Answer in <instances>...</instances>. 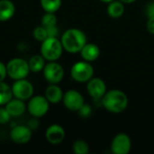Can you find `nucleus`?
I'll use <instances>...</instances> for the list:
<instances>
[{
  "label": "nucleus",
  "mask_w": 154,
  "mask_h": 154,
  "mask_svg": "<svg viewBox=\"0 0 154 154\" xmlns=\"http://www.w3.org/2000/svg\"><path fill=\"white\" fill-rule=\"evenodd\" d=\"M11 117L12 116L9 115L5 107H0V124L1 125H5L6 123H8Z\"/></svg>",
  "instance_id": "393cba45"
},
{
  "label": "nucleus",
  "mask_w": 154,
  "mask_h": 154,
  "mask_svg": "<svg viewBox=\"0 0 154 154\" xmlns=\"http://www.w3.org/2000/svg\"><path fill=\"white\" fill-rule=\"evenodd\" d=\"M48 32L49 37H57L59 34V29L57 28V25H52L49 27H45Z\"/></svg>",
  "instance_id": "bb28decb"
},
{
  "label": "nucleus",
  "mask_w": 154,
  "mask_h": 154,
  "mask_svg": "<svg viewBox=\"0 0 154 154\" xmlns=\"http://www.w3.org/2000/svg\"><path fill=\"white\" fill-rule=\"evenodd\" d=\"M101 102L106 111L113 114H120L127 108L129 100L124 91L120 89H111L106 91Z\"/></svg>",
  "instance_id": "f257e3e1"
},
{
  "label": "nucleus",
  "mask_w": 154,
  "mask_h": 154,
  "mask_svg": "<svg viewBox=\"0 0 154 154\" xmlns=\"http://www.w3.org/2000/svg\"><path fill=\"white\" fill-rule=\"evenodd\" d=\"M15 13V5L11 0H0V22L11 19Z\"/></svg>",
  "instance_id": "f3484780"
},
{
  "label": "nucleus",
  "mask_w": 154,
  "mask_h": 154,
  "mask_svg": "<svg viewBox=\"0 0 154 154\" xmlns=\"http://www.w3.org/2000/svg\"><path fill=\"white\" fill-rule=\"evenodd\" d=\"M62 102L67 109L73 112H78L80 107L85 104L83 96L79 91L74 89L68 90L64 93Z\"/></svg>",
  "instance_id": "1a4fd4ad"
},
{
  "label": "nucleus",
  "mask_w": 154,
  "mask_h": 154,
  "mask_svg": "<svg viewBox=\"0 0 154 154\" xmlns=\"http://www.w3.org/2000/svg\"><path fill=\"white\" fill-rule=\"evenodd\" d=\"M6 75H7L6 66L2 61H0V81H4Z\"/></svg>",
  "instance_id": "c85d7f7f"
},
{
  "label": "nucleus",
  "mask_w": 154,
  "mask_h": 154,
  "mask_svg": "<svg viewBox=\"0 0 154 154\" xmlns=\"http://www.w3.org/2000/svg\"><path fill=\"white\" fill-rule=\"evenodd\" d=\"M6 71L7 75L14 79H25L30 73V68L28 61L21 58H14L8 61L6 64Z\"/></svg>",
  "instance_id": "20e7f679"
},
{
  "label": "nucleus",
  "mask_w": 154,
  "mask_h": 154,
  "mask_svg": "<svg viewBox=\"0 0 154 154\" xmlns=\"http://www.w3.org/2000/svg\"><path fill=\"white\" fill-rule=\"evenodd\" d=\"M87 90L92 98L99 100L102 99L106 93V85L100 78H92L87 82Z\"/></svg>",
  "instance_id": "9b49d317"
},
{
  "label": "nucleus",
  "mask_w": 154,
  "mask_h": 154,
  "mask_svg": "<svg viewBox=\"0 0 154 154\" xmlns=\"http://www.w3.org/2000/svg\"><path fill=\"white\" fill-rule=\"evenodd\" d=\"M28 64L32 72H40L45 66V59L42 55H33L28 60Z\"/></svg>",
  "instance_id": "6ab92c4d"
},
{
  "label": "nucleus",
  "mask_w": 154,
  "mask_h": 154,
  "mask_svg": "<svg viewBox=\"0 0 154 154\" xmlns=\"http://www.w3.org/2000/svg\"><path fill=\"white\" fill-rule=\"evenodd\" d=\"M27 126H28L31 130L37 129L38 126H39V122H38V120H37V117H33L32 119H31V120L28 122Z\"/></svg>",
  "instance_id": "c756f323"
},
{
  "label": "nucleus",
  "mask_w": 154,
  "mask_h": 154,
  "mask_svg": "<svg viewBox=\"0 0 154 154\" xmlns=\"http://www.w3.org/2000/svg\"><path fill=\"white\" fill-rule=\"evenodd\" d=\"M63 49L69 53L80 52L81 49L87 43V36L83 31L77 28L66 30L60 38Z\"/></svg>",
  "instance_id": "f03ea898"
},
{
  "label": "nucleus",
  "mask_w": 154,
  "mask_h": 154,
  "mask_svg": "<svg viewBox=\"0 0 154 154\" xmlns=\"http://www.w3.org/2000/svg\"><path fill=\"white\" fill-rule=\"evenodd\" d=\"M63 46L57 37H48L41 45V55L48 61H55L60 58L63 52Z\"/></svg>",
  "instance_id": "7ed1b4c3"
},
{
  "label": "nucleus",
  "mask_w": 154,
  "mask_h": 154,
  "mask_svg": "<svg viewBox=\"0 0 154 154\" xmlns=\"http://www.w3.org/2000/svg\"><path fill=\"white\" fill-rule=\"evenodd\" d=\"M11 88L13 96L15 98L23 101L30 99L33 95V86L30 81L26 80L25 79L15 80Z\"/></svg>",
  "instance_id": "6e6552de"
},
{
  "label": "nucleus",
  "mask_w": 154,
  "mask_h": 154,
  "mask_svg": "<svg viewBox=\"0 0 154 154\" xmlns=\"http://www.w3.org/2000/svg\"><path fill=\"white\" fill-rule=\"evenodd\" d=\"M93 75L94 69L90 62L86 60L78 61L74 63L70 69L71 78L79 83L88 82L90 79L93 78Z\"/></svg>",
  "instance_id": "39448f33"
},
{
  "label": "nucleus",
  "mask_w": 154,
  "mask_h": 154,
  "mask_svg": "<svg viewBox=\"0 0 154 154\" xmlns=\"http://www.w3.org/2000/svg\"><path fill=\"white\" fill-rule=\"evenodd\" d=\"M42 25L44 27H49L52 25H57V17L55 13H45L42 18Z\"/></svg>",
  "instance_id": "5701e85b"
},
{
  "label": "nucleus",
  "mask_w": 154,
  "mask_h": 154,
  "mask_svg": "<svg viewBox=\"0 0 154 154\" xmlns=\"http://www.w3.org/2000/svg\"><path fill=\"white\" fill-rule=\"evenodd\" d=\"M32 35H33V38L35 40H37L38 42H43L46 38L49 37L46 28L44 26H42V25L36 27L32 32Z\"/></svg>",
  "instance_id": "b1692460"
},
{
  "label": "nucleus",
  "mask_w": 154,
  "mask_h": 154,
  "mask_svg": "<svg viewBox=\"0 0 154 154\" xmlns=\"http://www.w3.org/2000/svg\"><path fill=\"white\" fill-rule=\"evenodd\" d=\"M45 137L50 143L59 144L62 143L65 138V130L60 125H51L47 128Z\"/></svg>",
  "instance_id": "ddd939ff"
},
{
  "label": "nucleus",
  "mask_w": 154,
  "mask_h": 154,
  "mask_svg": "<svg viewBox=\"0 0 154 154\" xmlns=\"http://www.w3.org/2000/svg\"><path fill=\"white\" fill-rule=\"evenodd\" d=\"M12 97V88H10L6 83L0 81V106H5V104L10 101Z\"/></svg>",
  "instance_id": "aec40b11"
},
{
  "label": "nucleus",
  "mask_w": 154,
  "mask_h": 154,
  "mask_svg": "<svg viewBox=\"0 0 154 154\" xmlns=\"http://www.w3.org/2000/svg\"><path fill=\"white\" fill-rule=\"evenodd\" d=\"M50 107V102L45 97L37 95L32 97L28 102V111L30 115L33 117H42L45 116Z\"/></svg>",
  "instance_id": "423d86ee"
},
{
  "label": "nucleus",
  "mask_w": 154,
  "mask_h": 154,
  "mask_svg": "<svg viewBox=\"0 0 154 154\" xmlns=\"http://www.w3.org/2000/svg\"><path fill=\"white\" fill-rule=\"evenodd\" d=\"M42 70L44 79L50 84H59L64 78V69L56 60L49 61Z\"/></svg>",
  "instance_id": "0eeeda50"
},
{
  "label": "nucleus",
  "mask_w": 154,
  "mask_h": 154,
  "mask_svg": "<svg viewBox=\"0 0 154 154\" xmlns=\"http://www.w3.org/2000/svg\"><path fill=\"white\" fill-rule=\"evenodd\" d=\"M63 91L58 84H51L45 90V97L51 104H57L63 98Z\"/></svg>",
  "instance_id": "dca6fc26"
},
{
  "label": "nucleus",
  "mask_w": 154,
  "mask_h": 154,
  "mask_svg": "<svg viewBox=\"0 0 154 154\" xmlns=\"http://www.w3.org/2000/svg\"><path fill=\"white\" fill-rule=\"evenodd\" d=\"M100 1L103 2V3H110V2H112L114 0H100Z\"/></svg>",
  "instance_id": "473e14b6"
},
{
  "label": "nucleus",
  "mask_w": 154,
  "mask_h": 154,
  "mask_svg": "<svg viewBox=\"0 0 154 154\" xmlns=\"http://www.w3.org/2000/svg\"><path fill=\"white\" fill-rule=\"evenodd\" d=\"M107 14L111 18H120L125 14V4L120 0H114L108 3Z\"/></svg>",
  "instance_id": "a211bd4d"
},
{
  "label": "nucleus",
  "mask_w": 154,
  "mask_h": 154,
  "mask_svg": "<svg viewBox=\"0 0 154 154\" xmlns=\"http://www.w3.org/2000/svg\"><path fill=\"white\" fill-rule=\"evenodd\" d=\"M132 148V141L126 134H116L111 143V151L115 154H128Z\"/></svg>",
  "instance_id": "9d476101"
},
{
  "label": "nucleus",
  "mask_w": 154,
  "mask_h": 154,
  "mask_svg": "<svg viewBox=\"0 0 154 154\" xmlns=\"http://www.w3.org/2000/svg\"><path fill=\"white\" fill-rule=\"evenodd\" d=\"M82 59L88 62L95 61L100 55V49L95 43H86L80 51Z\"/></svg>",
  "instance_id": "4468645a"
},
{
  "label": "nucleus",
  "mask_w": 154,
  "mask_h": 154,
  "mask_svg": "<svg viewBox=\"0 0 154 154\" xmlns=\"http://www.w3.org/2000/svg\"><path fill=\"white\" fill-rule=\"evenodd\" d=\"M32 138V130L25 125H15L10 131V139L19 144L28 143Z\"/></svg>",
  "instance_id": "f8f14e48"
},
{
  "label": "nucleus",
  "mask_w": 154,
  "mask_h": 154,
  "mask_svg": "<svg viewBox=\"0 0 154 154\" xmlns=\"http://www.w3.org/2000/svg\"><path fill=\"white\" fill-rule=\"evenodd\" d=\"M5 107L9 113V115L14 117H18L22 116L26 110V106L23 100H21L18 98L11 99L5 104Z\"/></svg>",
  "instance_id": "2eb2a0df"
},
{
  "label": "nucleus",
  "mask_w": 154,
  "mask_h": 154,
  "mask_svg": "<svg viewBox=\"0 0 154 154\" xmlns=\"http://www.w3.org/2000/svg\"><path fill=\"white\" fill-rule=\"evenodd\" d=\"M146 28H147V31L151 34H154V16L148 17L147 23H146Z\"/></svg>",
  "instance_id": "cd10ccee"
},
{
  "label": "nucleus",
  "mask_w": 154,
  "mask_h": 154,
  "mask_svg": "<svg viewBox=\"0 0 154 154\" xmlns=\"http://www.w3.org/2000/svg\"><path fill=\"white\" fill-rule=\"evenodd\" d=\"M72 150L76 154H88L89 152V146L85 141L77 140L72 145Z\"/></svg>",
  "instance_id": "4be33fe9"
},
{
  "label": "nucleus",
  "mask_w": 154,
  "mask_h": 154,
  "mask_svg": "<svg viewBox=\"0 0 154 154\" xmlns=\"http://www.w3.org/2000/svg\"><path fill=\"white\" fill-rule=\"evenodd\" d=\"M79 116L83 118H88L90 115H91V112H92V109H91V106L87 105V104H84L80 109L78 111Z\"/></svg>",
  "instance_id": "a878e982"
},
{
  "label": "nucleus",
  "mask_w": 154,
  "mask_h": 154,
  "mask_svg": "<svg viewBox=\"0 0 154 154\" xmlns=\"http://www.w3.org/2000/svg\"><path fill=\"white\" fill-rule=\"evenodd\" d=\"M146 14L148 17L154 16V2H151L146 8Z\"/></svg>",
  "instance_id": "7c9ffc66"
},
{
  "label": "nucleus",
  "mask_w": 154,
  "mask_h": 154,
  "mask_svg": "<svg viewBox=\"0 0 154 154\" xmlns=\"http://www.w3.org/2000/svg\"><path fill=\"white\" fill-rule=\"evenodd\" d=\"M40 3L47 13H56L61 6V0H40Z\"/></svg>",
  "instance_id": "412c9836"
},
{
  "label": "nucleus",
  "mask_w": 154,
  "mask_h": 154,
  "mask_svg": "<svg viewBox=\"0 0 154 154\" xmlns=\"http://www.w3.org/2000/svg\"><path fill=\"white\" fill-rule=\"evenodd\" d=\"M120 1L123 2L124 4H132V3H134L137 0H120Z\"/></svg>",
  "instance_id": "2f4dec72"
}]
</instances>
